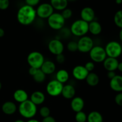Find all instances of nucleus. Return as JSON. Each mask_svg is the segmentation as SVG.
Returning <instances> with one entry per match:
<instances>
[{
  "label": "nucleus",
  "instance_id": "obj_44",
  "mask_svg": "<svg viewBox=\"0 0 122 122\" xmlns=\"http://www.w3.org/2000/svg\"><path fill=\"white\" fill-rule=\"evenodd\" d=\"M27 122H40L39 121H38V120H36V119H29Z\"/></svg>",
  "mask_w": 122,
  "mask_h": 122
},
{
  "label": "nucleus",
  "instance_id": "obj_26",
  "mask_svg": "<svg viewBox=\"0 0 122 122\" xmlns=\"http://www.w3.org/2000/svg\"><path fill=\"white\" fill-rule=\"evenodd\" d=\"M88 122H103V117L100 112L93 111L87 116Z\"/></svg>",
  "mask_w": 122,
  "mask_h": 122
},
{
  "label": "nucleus",
  "instance_id": "obj_42",
  "mask_svg": "<svg viewBox=\"0 0 122 122\" xmlns=\"http://www.w3.org/2000/svg\"><path fill=\"white\" fill-rule=\"evenodd\" d=\"M117 69L120 71V72H122V62H120V63H119V64H118Z\"/></svg>",
  "mask_w": 122,
  "mask_h": 122
},
{
  "label": "nucleus",
  "instance_id": "obj_27",
  "mask_svg": "<svg viewBox=\"0 0 122 122\" xmlns=\"http://www.w3.org/2000/svg\"><path fill=\"white\" fill-rule=\"evenodd\" d=\"M32 77H33L35 82H36V83H42V82H44L45 81L46 75L44 73L41 69H38L37 72L35 73V75L32 76Z\"/></svg>",
  "mask_w": 122,
  "mask_h": 122
},
{
  "label": "nucleus",
  "instance_id": "obj_1",
  "mask_svg": "<svg viewBox=\"0 0 122 122\" xmlns=\"http://www.w3.org/2000/svg\"><path fill=\"white\" fill-rule=\"evenodd\" d=\"M36 16V12L34 7L26 4L20 7L17 13L18 22L23 26H28L33 23Z\"/></svg>",
  "mask_w": 122,
  "mask_h": 122
},
{
  "label": "nucleus",
  "instance_id": "obj_34",
  "mask_svg": "<svg viewBox=\"0 0 122 122\" xmlns=\"http://www.w3.org/2000/svg\"><path fill=\"white\" fill-rule=\"evenodd\" d=\"M10 5L9 0H0V10H5L8 8Z\"/></svg>",
  "mask_w": 122,
  "mask_h": 122
},
{
  "label": "nucleus",
  "instance_id": "obj_41",
  "mask_svg": "<svg viewBox=\"0 0 122 122\" xmlns=\"http://www.w3.org/2000/svg\"><path fill=\"white\" fill-rule=\"evenodd\" d=\"M5 35V31L2 28H1L0 27V38H2Z\"/></svg>",
  "mask_w": 122,
  "mask_h": 122
},
{
  "label": "nucleus",
  "instance_id": "obj_45",
  "mask_svg": "<svg viewBox=\"0 0 122 122\" xmlns=\"http://www.w3.org/2000/svg\"><path fill=\"white\" fill-rule=\"evenodd\" d=\"M115 1L117 4H121L122 3V0H115Z\"/></svg>",
  "mask_w": 122,
  "mask_h": 122
},
{
  "label": "nucleus",
  "instance_id": "obj_2",
  "mask_svg": "<svg viewBox=\"0 0 122 122\" xmlns=\"http://www.w3.org/2000/svg\"><path fill=\"white\" fill-rule=\"evenodd\" d=\"M19 113L23 117L31 119L35 116L37 113V106L30 100L20 103L18 107Z\"/></svg>",
  "mask_w": 122,
  "mask_h": 122
},
{
  "label": "nucleus",
  "instance_id": "obj_16",
  "mask_svg": "<svg viewBox=\"0 0 122 122\" xmlns=\"http://www.w3.org/2000/svg\"><path fill=\"white\" fill-rule=\"evenodd\" d=\"M119 63L117 58L107 57L103 61V66L104 69L108 71H115L117 69Z\"/></svg>",
  "mask_w": 122,
  "mask_h": 122
},
{
  "label": "nucleus",
  "instance_id": "obj_3",
  "mask_svg": "<svg viewBox=\"0 0 122 122\" xmlns=\"http://www.w3.org/2000/svg\"><path fill=\"white\" fill-rule=\"evenodd\" d=\"M70 32L74 36L82 37L85 36L89 32V23L82 19L75 20L70 26Z\"/></svg>",
  "mask_w": 122,
  "mask_h": 122
},
{
  "label": "nucleus",
  "instance_id": "obj_22",
  "mask_svg": "<svg viewBox=\"0 0 122 122\" xmlns=\"http://www.w3.org/2000/svg\"><path fill=\"white\" fill-rule=\"evenodd\" d=\"M86 82L89 86L92 87L96 86L100 83V77L98 75L94 72H90L85 79Z\"/></svg>",
  "mask_w": 122,
  "mask_h": 122
},
{
  "label": "nucleus",
  "instance_id": "obj_33",
  "mask_svg": "<svg viewBox=\"0 0 122 122\" xmlns=\"http://www.w3.org/2000/svg\"><path fill=\"white\" fill-rule=\"evenodd\" d=\"M84 67L89 73L92 72V71L95 69V63L93 61H88L85 64Z\"/></svg>",
  "mask_w": 122,
  "mask_h": 122
},
{
  "label": "nucleus",
  "instance_id": "obj_19",
  "mask_svg": "<svg viewBox=\"0 0 122 122\" xmlns=\"http://www.w3.org/2000/svg\"><path fill=\"white\" fill-rule=\"evenodd\" d=\"M1 109L4 114L7 115H13L16 112L17 107L16 104L12 101H6L2 104Z\"/></svg>",
  "mask_w": 122,
  "mask_h": 122
},
{
  "label": "nucleus",
  "instance_id": "obj_25",
  "mask_svg": "<svg viewBox=\"0 0 122 122\" xmlns=\"http://www.w3.org/2000/svg\"><path fill=\"white\" fill-rule=\"evenodd\" d=\"M56 78L57 81L61 83H64L69 79V73L65 69H60L56 73Z\"/></svg>",
  "mask_w": 122,
  "mask_h": 122
},
{
  "label": "nucleus",
  "instance_id": "obj_20",
  "mask_svg": "<svg viewBox=\"0 0 122 122\" xmlns=\"http://www.w3.org/2000/svg\"><path fill=\"white\" fill-rule=\"evenodd\" d=\"M40 69L46 75H50L55 72L56 70V66L53 61L50 60H45Z\"/></svg>",
  "mask_w": 122,
  "mask_h": 122
},
{
  "label": "nucleus",
  "instance_id": "obj_8",
  "mask_svg": "<svg viewBox=\"0 0 122 122\" xmlns=\"http://www.w3.org/2000/svg\"><path fill=\"white\" fill-rule=\"evenodd\" d=\"M63 84L56 79L52 80L48 83L46 86L47 94L52 97H56L61 94Z\"/></svg>",
  "mask_w": 122,
  "mask_h": 122
},
{
  "label": "nucleus",
  "instance_id": "obj_35",
  "mask_svg": "<svg viewBox=\"0 0 122 122\" xmlns=\"http://www.w3.org/2000/svg\"><path fill=\"white\" fill-rule=\"evenodd\" d=\"M114 101L117 106L122 107V92H119L116 95Z\"/></svg>",
  "mask_w": 122,
  "mask_h": 122
},
{
  "label": "nucleus",
  "instance_id": "obj_38",
  "mask_svg": "<svg viewBox=\"0 0 122 122\" xmlns=\"http://www.w3.org/2000/svg\"><path fill=\"white\" fill-rule=\"evenodd\" d=\"M42 122H56V119L52 116H48L47 117L44 118L42 119Z\"/></svg>",
  "mask_w": 122,
  "mask_h": 122
},
{
  "label": "nucleus",
  "instance_id": "obj_15",
  "mask_svg": "<svg viewBox=\"0 0 122 122\" xmlns=\"http://www.w3.org/2000/svg\"><path fill=\"white\" fill-rule=\"evenodd\" d=\"M111 89L116 92H122V76L116 75L110 81Z\"/></svg>",
  "mask_w": 122,
  "mask_h": 122
},
{
  "label": "nucleus",
  "instance_id": "obj_21",
  "mask_svg": "<svg viewBox=\"0 0 122 122\" xmlns=\"http://www.w3.org/2000/svg\"><path fill=\"white\" fill-rule=\"evenodd\" d=\"M13 98L16 102L22 103L28 100V94L24 89H17L13 94Z\"/></svg>",
  "mask_w": 122,
  "mask_h": 122
},
{
  "label": "nucleus",
  "instance_id": "obj_24",
  "mask_svg": "<svg viewBox=\"0 0 122 122\" xmlns=\"http://www.w3.org/2000/svg\"><path fill=\"white\" fill-rule=\"evenodd\" d=\"M50 4L54 8L58 11H63L67 7V0H50Z\"/></svg>",
  "mask_w": 122,
  "mask_h": 122
},
{
  "label": "nucleus",
  "instance_id": "obj_46",
  "mask_svg": "<svg viewBox=\"0 0 122 122\" xmlns=\"http://www.w3.org/2000/svg\"><path fill=\"white\" fill-rule=\"evenodd\" d=\"M14 122H24L23 120H20V119H19V120H15V121Z\"/></svg>",
  "mask_w": 122,
  "mask_h": 122
},
{
  "label": "nucleus",
  "instance_id": "obj_29",
  "mask_svg": "<svg viewBox=\"0 0 122 122\" xmlns=\"http://www.w3.org/2000/svg\"><path fill=\"white\" fill-rule=\"evenodd\" d=\"M75 120L76 122H87V115L83 111L76 113Z\"/></svg>",
  "mask_w": 122,
  "mask_h": 122
},
{
  "label": "nucleus",
  "instance_id": "obj_7",
  "mask_svg": "<svg viewBox=\"0 0 122 122\" xmlns=\"http://www.w3.org/2000/svg\"><path fill=\"white\" fill-rule=\"evenodd\" d=\"M89 53L90 58L94 63H103L107 57L104 48L99 45L93 46Z\"/></svg>",
  "mask_w": 122,
  "mask_h": 122
},
{
  "label": "nucleus",
  "instance_id": "obj_31",
  "mask_svg": "<svg viewBox=\"0 0 122 122\" xmlns=\"http://www.w3.org/2000/svg\"><path fill=\"white\" fill-rule=\"evenodd\" d=\"M67 48L68 51L71 52H74L78 51L77 42L74 41H71L67 45Z\"/></svg>",
  "mask_w": 122,
  "mask_h": 122
},
{
  "label": "nucleus",
  "instance_id": "obj_18",
  "mask_svg": "<svg viewBox=\"0 0 122 122\" xmlns=\"http://www.w3.org/2000/svg\"><path fill=\"white\" fill-rule=\"evenodd\" d=\"M30 100L36 106H39L44 102L45 100V95L42 92L36 91L31 94Z\"/></svg>",
  "mask_w": 122,
  "mask_h": 122
},
{
  "label": "nucleus",
  "instance_id": "obj_5",
  "mask_svg": "<svg viewBox=\"0 0 122 122\" xmlns=\"http://www.w3.org/2000/svg\"><path fill=\"white\" fill-rule=\"evenodd\" d=\"M44 61V56L39 51H32L27 56V62L30 67L40 69Z\"/></svg>",
  "mask_w": 122,
  "mask_h": 122
},
{
  "label": "nucleus",
  "instance_id": "obj_48",
  "mask_svg": "<svg viewBox=\"0 0 122 122\" xmlns=\"http://www.w3.org/2000/svg\"><path fill=\"white\" fill-rule=\"evenodd\" d=\"M68 1H75V0H67Z\"/></svg>",
  "mask_w": 122,
  "mask_h": 122
},
{
  "label": "nucleus",
  "instance_id": "obj_23",
  "mask_svg": "<svg viewBox=\"0 0 122 122\" xmlns=\"http://www.w3.org/2000/svg\"><path fill=\"white\" fill-rule=\"evenodd\" d=\"M89 32L93 35H98L102 32V26L101 24L96 20L89 23Z\"/></svg>",
  "mask_w": 122,
  "mask_h": 122
},
{
  "label": "nucleus",
  "instance_id": "obj_43",
  "mask_svg": "<svg viewBox=\"0 0 122 122\" xmlns=\"http://www.w3.org/2000/svg\"><path fill=\"white\" fill-rule=\"evenodd\" d=\"M119 36V39H120V40L122 42V29H120Z\"/></svg>",
  "mask_w": 122,
  "mask_h": 122
},
{
  "label": "nucleus",
  "instance_id": "obj_30",
  "mask_svg": "<svg viewBox=\"0 0 122 122\" xmlns=\"http://www.w3.org/2000/svg\"><path fill=\"white\" fill-rule=\"evenodd\" d=\"M39 113L41 116L44 119V118L50 116L51 111H50V109L48 107H46V106H43V107H42L39 109Z\"/></svg>",
  "mask_w": 122,
  "mask_h": 122
},
{
  "label": "nucleus",
  "instance_id": "obj_17",
  "mask_svg": "<svg viewBox=\"0 0 122 122\" xmlns=\"http://www.w3.org/2000/svg\"><path fill=\"white\" fill-rule=\"evenodd\" d=\"M61 95L65 99L67 100H71L76 95V89L73 85L70 84L63 85Z\"/></svg>",
  "mask_w": 122,
  "mask_h": 122
},
{
  "label": "nucleus",
  "instance_id": "obj_14",
  "mask_svg": "<svg viewBox=\"0 0 122 122\" xmlns=\"http://www.w3.org/2000/svg\"><path fill=\"white\" fill-rule=\"evenodd\" d=\"M85 107V101L82 98L80 97H75L71 100L70 107L75 113L83 110Z\"/></svg>",
  "mask_w": 122,
  "mask_h": 122
},
{
  "label": "nucleus",
  "instance_id": "obj_32",
  "mask_svg": "<svg viewBox=\"0 0 122 122\" xmlns=\"http://www.w3.org/2000/svg\"><path fill=\"white\" fill-rule=\"evenodd\" d=\"M61 14L62 16L63 17V18H64L65 20H67V19H69L71 17L73 14V12L71 9L66 8V9L63 10L62 11V13H61Z\"/></svg>",
  "mask_w": 122,
  "mask_h": 122
},
{
  "label": "nucleus",
  "instance_id": "obj_11",
  "mask_svg": "<svg viewBox=\"0 0 122 122\" xmlns=\"http://www.w3.org/2000/svg\"><path fill=\"white\" fill-rule=\"evenodd\" d=\"M49 51L55 56L63 54L64 46L63 42L59 39H51L48 44Z\"/></svg>",
  "mask_w": 122,
  "mask_h": 122
},
{
  "label": "nucleus",
  "instance_id": "obj_4",
  "mask_svg": "<svg viewBox=\"0 0 122 122\" xmlns=\"http://www.w3.org/2000/svg\"><path fill=\"white\" fill-rule=\"evenodd\" d=\"M48 25L50 27L55 30H60L64 27L66 20L59 13H53L47 19Z\"/></svg>",
  "mask_w": 122,
  "mask_h": 122
},
{
  "label": "nucleus",
  "instance_id": "obj_28",
  "mask_svg": "<svg viewBox=\"0 0 122 122\" xmlns=\"http://www.w3.org/2000/svg\"><path fill=\"white\" fill-rule=\"evenodd\" d=\"M114 22L119 28L122 29V10L117 11L114 16Z\"/></svg>",
  "mask_w": 122,
  "mask_h": 122
},
{
  "label": "nucleus",
  "instance_id": "obj_36",
  "mask_svg": "<svg viewBox=\"0 0 122 122\" xmlns=\"http://www.w3.org/2000/svg\"><path fill=\"white\" fill-rule=\"evenodd\" d=\"M56 60L57 63H59V64H62V63H64V61H65V56H64V55L63 54L57 55L56 57Z\"/></svg>",
  "mask_w": 122,
  "mask_h": 122
},
{
  "label": "nucleus",
  "instance_id": "obj_6",
  "mask_svg": "<svg viewBox=\"0 0 122 122\" xmlns=\"http://www.w3.org/2000/svg\"><path fill=\"white\" fill-rule=\"evenodd\" d=\"M104 49L107 56L108 57L117 58L122 53L121 44L115 41H112L107 43Z\"/></svg>",
  "mask_w": 122,
  "mask_h": 122
},
{
  "label": "nucleus",
  "instance_id": "obj_39",
  "mask_svg": "<svg viewBox=\"0 0 122 122\" xmlns=\"http://www.w3.org/2000/svg\"><path fill=\"white\" fill-rule=\"evenodd\" d=\"M38 70V69H36V68H34V67H30L28 71L29 74L31 76H34V75H35L36 73L37 72Z\"/></svg>",
  "mask_w": 122,
  "mask_h": 122
},
{
  "label": "nucleus",
  "instance_id": "obj_10",
  "mask_svg": "<svg viewBox=\"0 0 122 122\" xmlns=\"http://www.w3.org/2000/svg\"><path fill=\"white\" fill-rule=\"evenodd\" d=\"M36 15L41 19H48L54 13V8L50 3H42L36 10Z\"/></svg>",
  "mask_w": 122,
  "mask_h": 122
},
{
  "label": "nucleus",
  "instance_id": "obj_47",
  "mask_svg": "<svg viewBox=\"0 0 122 122\" xmlns=\"http://www.w3.org/2000/svg\"><path fill=\"white\" fill-rule=\"evenodd\" d=\"M1 88H2V84H1V82H0V90L1 89Z\"/></svg>",
  "mask_w": 122,
  "mask_h": 122
},
{
  "label": "nucleus",
  "instance_id": "obj_9",
  "mask_svg": "<svg viewBox=\"0 0 122 122\" xmlns=\"http://www.w3.org/2000/svg\"><path fill=\"white\" fill-rule=\"evenodd\" d=\"M77 42L78 51L82 53H88L94 46V41L88 36L81 37Z\"/></svg>",
  "mask_w": 122,
  "mask_h": 122
},
{
  "label": "nucleus",
  "instance_id": "obj_40",
  "mask_svg": "<svg viewBox=\"0 0 122 122\" xmlns=\"http://www.w3.org/2000/svg\"><path fill=\"white\" fill-rule=\"evenodd\" d=\"M107 77H108V79H112L114 77H115V76L116 75V74L115 71H109L107 72Z\"/></svg>",
  "mask_w": 122,
  "mask_h": 122
},
{
  "label": "nucleus",
  "instance_id": "obj_37",
  "mask_svg": "<svg viewBox=\"0 0 122 122\" xmlns=\"http://www.w3.org/2000/svg\"><path fill=\"white\" fill-rule=\"evenodd\" d=\"M25 2H26V5L33 7L39 3L40 0H25Z\"/></svg>",
  "mask_w": 122,
  "mask_h": 122
},
{
  "label": "nucleus",
  "instance_id": "obj_13",
  "mask_svg": "<svg viewBox=\"0 0 122 122\" xmlns=\"http://www.w3.org/2000/svg\"><path fill=\"white\" fill-rule=\"evenodd\" d=\"M81 17L82 20L89 23L95 20V11L91 7H84L83 8H82L81 11Z\"/></svg>",
  "mask_w": 122,
  "mask_h": 122
},
{
  "label": "nucleus",
  "instance_id": "obj_12",
  "mask_svg": "<svg viewBox=\"0 0 122 122\" xmlns=\"http://www.w3.org/2000/svg\"><path fill=\"white\" fill-rule=\"evenodd\" d=\"M88 72L84 67L82 65H77L73 69L72 75L75 79L77 81H83L85 80L86 77L88 76Z\"/></svg>",
  "mask_w": 122,
  "mask_h": 122
}]
</instances>
